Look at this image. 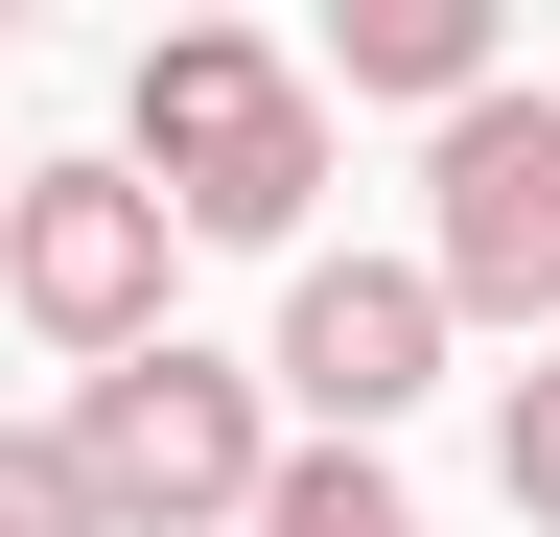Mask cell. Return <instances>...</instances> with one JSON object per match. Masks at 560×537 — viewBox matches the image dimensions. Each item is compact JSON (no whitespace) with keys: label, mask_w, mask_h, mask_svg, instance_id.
Segmentation results:
<instances>
[{"label":"cell","mask_w":560,"mask_h":537,"mask_svg":"<svg viewBox=\"0 0 560 537\" xmlns=\"http://www.w3.org/2000/svg\"><path fill=\"white\" fill-rule=\"evenodd\" d=\"M117 187L164 234H210V257H304V211H327V94H304V47H257V24H164L117 71Z\"/></svg>","instance_id":"cell-1"},{"label":"cell","mask_w":560,"mask_h":537,"mask_svg":"<svg viewBox=\"0 0 560 537\" xmlns=\"http://www.w3.org/2000/svg\"><path fill=\"white\" fill-rule=\"evenodd\" d=\"M70 491H94L117 537H234L257 514V467H280V397L234 374V351H187V327H164V351H117V374H70Z\"/></svg>","instance_id":"cell-2"},{"label":"cell","mask_w":560,"mask_h":537,"mask_svg":"<svg viewBox=\"0 0 560 537\" xmlns=\"http://www.w3.org/2000/svg\"><path fill=\"white\" fill-rule=\"evenodd\" d=\"M420 187H444V211H420V304L444 327H560V94L490 71L444 141H420Z\"/></svg>","instance_id":"cell-3"},{"label":"cell","mask_w":560,"mask_h":537,"mask_svg":"<svg viewBox=\"0 0 560 537\" xmlns=\"http://www.w3.org/2000/svg\"><path fill=\"white\" fill-rule=\"evenodd\" d=\"M164 281H187V234L140 211L117 164H0V304H24V327H47L70 374L164 351Z\"/></svg>","instance_id":"cell-4"},{"label":"cell","mask_w":560,"mask_h":537,"mask_svg":"<svg viewBox=\"0 0 560 537\" xmlns=\"http://www.w3.org/2000/svg\"><path fill=\"white\" fill-rule=\"evenodd\" d=\"M257 397H304L327 444L420 421V397H444V304H420V257H304V281H280V351H257Z\"/></svg>","instance_id":"cell-5"},{"label":"cell","mask_w":560,"mask_h":537,"mask_svg":"<svg viewBox=\"0 0 560 537\" xmlns=\"http://www.w3.org/2000/svg\"><path fill=\"white\" fill-rule=\"evenodd\" d=\"M327 71H350V94H397V117H467V94H490V0H350ZM327 71H304V94H327Z\"/></svg>","instance_id":"cell-6"},{"label":"cell","mask_w":560,"mask_h":537,"mask_svg":"<svg viewBox=\"0 0 560 537\" xmlns=\"http://www.w3.org/2000/svg\"><path fill=\"white\" fill-rule=\"evenodd\" d=\"M234 537H420V491H397V467H374V444H280Z\"/></svg>","instance_id":"cell-7"},{"label":"cell","mask_w":560,"mask_h":537,"mask_svg":"<svg viewBox=\"0 0 560 537\" xmlns=\"http://www.w3.org/2000/svg\"><path fill=\"white\" fill-rule=\"evenodd\" d=\"M490 491H514V514H537V537H560V351H537V374H514V397H490Z\"/></svg>","instance_id":"cell-8"},{"label":"cell","mask_w":560,"mask_h":537,"mask_svg":"<svg viewBox=\"0 0 560 537\" xmlns=\"http://www.w3.org/2000/svg\"><path fill=\"white\" fill-rule=\"evenodd\" d=\"M0 537H117L94 491H70V444H47V421H0Z\"/></svg>","instance_id":"cell-9"}]
</instances>
